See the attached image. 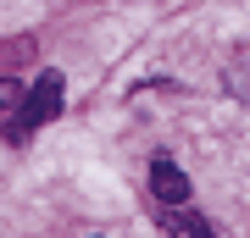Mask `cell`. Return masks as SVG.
<instances>
[{"mask_svg": "<svg viewBox=\"0 0 250 238\" xmlns=\"http://www.w3.org/2000/svg\"><path fill=\"white\" fill-rule=\"evenodd\" d=\"M56 111H62V72H39V83L22 94V122L39 128V122H50Z\"/></svg>", "mask_w": 250, "mask_h": 238, "instance_id": "cell-1", "label": "cell"}, {"mask_svg": "<svg viewBox=\"0 0 250 238\" xmlns=\"http://www.w3.org/2000/svg\"><path fill=\"white\" fill-rule=\"evenodd\" d=\"M150 194H156L161 205H189V177H184L178 161H167V155H161L156 166H150Z\"/></svg>", "mask_w": 250, "mask_h": 238, "instance_id": "cell-2", "label": "cell"}, {"mask_svg": "<svg viewBox=\"0 0 250 238\" xmlns=\"http://www.w3.org/2000/svg\"><path fill=\"white\" fill-rule=\"evenodd\" d=\"M161 227H167V233H189V238H211V233H217L206 216L184 211V205H161Z\"/></svg>", "mask_w": 250, "mask_h": 238, "instance_id": "cell-3", "label": "cell"}, {"mask_svg": "<svg viewBox=\"0 0 250 238\" xmlns=\"http://www.w3.org/2000/svg\"><path fill=\"white\" fill-rule=\"evenodd\" d=\"M0 106H22V83H11V78H0Z\"/></svg>", "mask_w": 250, "mask_h": 238, "instance_id": "cell-4", "label": "cell"}]
</instances>
